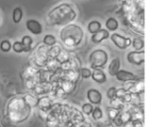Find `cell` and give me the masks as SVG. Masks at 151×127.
Listing matches in <instances>:
<instances>
[{
    "label": "cell",
    "instance_id": "cell-1",
    "mask_svg": "<svg viewBox=\"0 0 151 127\" xmlns=\"http://www.w3.org/2000/svg\"><path fill=\"white\" fill-rule=\"evenodd\" d=\"M90 65L92 69L102 68L108 61V55L104 50L98 49L90 55Z\"/></svg>",
    "mask_w": 151,
    "mask_h": 127
},
{
    "label": "cell",
    "instance_id": "cell-2",
    "mask_svg": "<svg viewBox=\"0 0 151 127\" xmlns=\"http://www.w3.org/2000/svg\"><path fill=\"white\" fill-rule=\"evenodd\" d=\"M127 59L130 64L133 65H142L145 62V51H132L129 52L127 56Z\"/></svg>",
    "mask_w": 151,
    "mask_h": 127
},
{
    "label": "cell",
    "instance_id": "cell-3",
    "mask_svg": "<svg viewBox=\"0 0 151 127\" xmlns=\"http://www.w3.org/2000/svg\"><path fill=\"white\" fill-rule=\"evenodd\" d=\"M111 41L118 48L124 50L126 48H127L130 44H131V40L129 38H125L121 36L120 34H117V33H114L111 36Z\"/></svg>",
    "mask_w": 151,
    "mask_h": 127
},
{
    "label": "cell",
    "instance_id": "cell-4",
    "mask_svg": "<svg viewBox=\"0 0 151 127\" xmlns=\"http://www.w3.org/2000/svg\"><path fill=\"white\" fill-rule=\"evenodd\" d=\"M115 77L118 81L121 82H129V81H136L137 76L130 72H127L125 70H119L118 73L115 74Z\"/></svg>",
    "mask_w": 151,
    "mask_h": 127
},
{
    "label": "cell",
    "instance_id": "cell-5",
    "mask_svg": "<svg viewBox=\"0 0 151 127\" xmlns=\"http://www.w3.org/2000/svg\"><path fill=\"white\" fill-rule=\"evenodd\" d=\"M27 28L30 33L34 35H40L42 31V26L40 22L30 19L27 22Z\"/></svg>",
    "mask_w": 151,
    "mask_h": 127
},
{
    "label": "cell",
    "instance_id": "cell-6",
    "mask_svg": "<svg viewBox=\"0 0 151 127\" xmlns=\"http://www.w3.org/2000/svg\"><path fill=\"white\" fill-rule=\"evenodd\" d=\"M87 98L89 102H91V103L99 105L102 101V94L100 91H97V89L91 88V89H89L87 92Z\"/></svg>",
    "mask_w": 151,
    "mask_h": 127
},
{
    "label": "cell",
    "instance_id": "cell-7",
    "mask_svg": "<svg viewBox=\"0 0 151 127\" xmlns=\"http://www.w3.org/2000/svg\"><path fill=\"white\" fill-rule=\"evenodd\" d=\"M91 77L93 78L94 82H96L98 84H103L107 81V76L105 73L100 69H93V71L92 72Z\"/></svg>",
    "mask_w": 151,
    "mask_h": 127
},
{
    "label": "cell",
    "instance_id": "cell-8",
    "mask_svg": "<svg viewBox=\"0 0 151 127\" xmlns=\"http://www.w3.org/2000/svg\"><path fill=\"white\" fill-rule=\"evenodd\" d=\"M109 38V31L106 29H100L98 32L94 33L91 37V41L93 44H100L104 40H106Z\"/></svg>",
    "mask_w": 151,
    "mask_h": 127
},
{
    "label": "cell",
    "instance_id": "cell-9",
    "mask_svg": "<svg viewBox=\"0 0 151 127\" xmlns=\"http://www.w3.org/2000/svg\"><path fill=\"white\" fill-rule=\"evenodd\" d=\"M120 70V60L119 59H114L111 60V64L109 65V73L111 76H115V74Z\"/></svg>",
    "mask_w": 151,
    "mask_h": 127
},
{
    "label": "cell",
    "instance_id": "cell-10",
    "mask_svg": "<svg viewBox=\"0 0 151 127\" xmlns=\"http://www.w3.org/2000/svg\"><path fill=\"white\" fill-rule=\"evenodd\" d=\"M101 29V24L97 21H92L91 23H89L88 25V30L91 34H94V33L98 32Z\"/></svg>",
    "mask_w": 151,
    "mask_h": 127
},
{
    "label": "cell",
    "instance_id": "cell-11",
    "mask_svg": "<svg viewBox=\"0 0 151 127\" xmlns=\"http://www.w3.org/2000/svg\"><path fill=\"white\" fill-rule=\"evenodd\" d=\"M23 18V11L21 8H15L12 12V20L15 24H19Z\"/></svg>",
    "mask_w": 151,
    "mask_h": 127
},
{
    "label": "cell",
    "instance_id": "cell-12",
    "mask_svg": "<svg viewBox=\"0 0 151 127\" xmlns=\"http://www.w3.org/2000/svg\"><path fill=\"white\" fill-rule=\"evenodd\" d=\"M106 27L110 31H115L118 28V22L114 18H109L106 21Z\"/></svg>",
    "mask_w": 151,
    "mask_h": 127
},
{
    "label": "cell",
    "instance_id": "cell-13",
    "mask_svg": "<svg viewBox=\"0 0 151 127\" xmlns=\"http://www.w3.org/2000/svg\"><path fill=\"white\" fill-rule=\"evenodd\" d=\"M132 44V46H133V48L136 49V51H140L144 48L145 46V42L144 41L140 39V38H135V39L131 41Z\"/></svg>",
    "mask_w": 151,
    "mask_h": 127
},
{
    "label": "cell",
    "instance_id": "cell-14",
    "mask_svg": "<svg viewBox=\"0 0 151 127\" xmlns=\"http://www.w3.org/2000/svg\"><path fill=\"white\" fill-rule=\"evenodd\" d=\"M22 44L24 46V48H25V51H28L30 49V47H31V44H32V39L29 37V36H24L22 38Z\"/></svg>",
    "mask_w": 151,
    "mask_h": 127
},
{
    "label": "cell",
    "instance_id": "cell-15",
    "mask_svg": "<svg viewBox=\"0 0 151 127\" xmlns=\"http://www.w3.org/2000/svg\"><path fill=\"white\" fill-rule=\"evenodd\" d=\"M56 42H57V40H56V38L53 36V35H45V38H44V44H46V45H48V46H53L56 44Z\"/></svg>",
    "mask_w": 151,
    "mask_h": 127
},
{
    "label": "cell",
    "instance_id": "cell-16",
    "mask_svg": "<svg viewBox=\"0 0 151 127\" xmlns=\"http://www.w3.org/2000/svg\"><path fill=\"white\" fill-rule=\"evenodd\" d=\"M120 109H118V108H115V107H110L108 109V113H109V117L111 118V120L114 121L116 119V117L119 115L120 113Z\"/></svg>",
    "mask_w": 151,
    "mask_h": 127
},
{
    "label": "cell",
    "instance_id": "cell-17",
    "mask_svg": "<svg viewBox=\"0 0 151 127\" xmlns=\"http://www.w3.org/2000/svg\"><path fill=\"white\" fill-rule=\"evenodd\" d=\"M92 116L93 118V120H100L102 116H103V112L101 110V108H99V107H94L93 109V112H92Z\"/></svg>",
    "mask_w": 151,
    "mask_h": 127
},
{
    "label": "cell",
    "instance_id": "cell-18",
    "mask_svg": "<svg viewBox=\"0 0 151 127\" xmlns=\"http://www.w3.org/2000/svg\"><path fill=\"white\" fill-rule=\"evenodd\" d=\"M12 49L13 51L15 52V53H22V52L25 51V48H24V46L22 44V42L21 41H15L14 44H12Z\"/></svg>",
    "mask_w": 151,
    "mask_h": 127
},
{
    "label": "cell",
    "instance_id": "cell-19",
    "mask_svg": "<svg viewBox=\"0 0 151 127\" xmlns=\"http://www.w3.org/2000/svg\"><path fill=\"white\" fill-rule=\"evenodd\" d=\"M0 49L3 52H9V50L12 49V44L9 41H3L0 44Z\"/></svg>",
    "mask_w": 151,
    "mask_h": 127
},
{
    "label": "cell",
    "instance_id": "cell-20",
    "mask_svg": "<svg viewBox=\"0 0 151 127\" xmlns=\"http://www.w3.org/2000/svg\"><path fill=\"white\" fill-rule=\"evenodd\" d=\"M93 107L92 106V103H84L82 106V111L84 114H86V115H91L93 112Z\"/></svg>",
    "mask_w": 151,
    "mask_h": 127
},
{
    "label": "cell",
    "instance_id": "cell-21",
    "mask_svg": "<svg viewBox=\"0 0 151 127\" xmlns=\"http://www.w3.org/2000/svg\"><path fill=\"white\" fill-rule=\"evenodd\" d=\"M80 75H81L82 78L88 79V78L91 77L92 72H91V70L88 69V68H82L81 70H80Z\"/></svg>",
    "mask_w": 151,
    "mask_h": 127
},
{
    "label": "cell",
    "instance_id": "cell-22",
    "mask_svg": "<svg viewBox=\"0 0 151 127\" xmlns=\"http://www.w3.org/2000/svg\"><path fill=\"white\" fill-rule=\"evenodd\" d=\"M107 96L110 100H113L116 98V88L115 87H111L107 91Z\"/></svg>",
    "mask_w": 151,
    "mask_h": 127
},
{
    "label": "cell",
    "instance_id": "cell-23",
    "mask_svg": "<svg viewBox=\"0 0 151 127\" xmlns=\"http://www.w3.org/2000/svg\"><path fill=\"white\" fill-rule=\"evenodd\" d=\"M127 93V91L125 88H120V89H116V98L122 100V98L124 97V95Z\"/></svg>",
    "mask_w": 151,
    "mask_h": 127
}]
</instances>
